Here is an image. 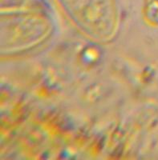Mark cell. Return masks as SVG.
Instances as JSON below:
<instances>
[{
    "instance_id": "1",
    "label": "cell",
    "mask_w": 158,
    "mask_h": 160,
    "mask_svg": "<svg viewBox=\"0 0 158 160\" xmlns=\"http://www.w3.org/2000/svg\"><path fill=\"white\" fill-rule=\"evenodd\" d=\"M143 18L150 27H158V0H145Z\"/></svg>"
}]
</instances>
